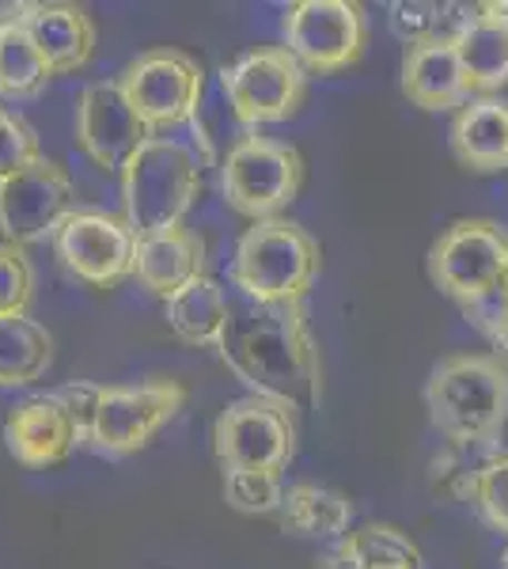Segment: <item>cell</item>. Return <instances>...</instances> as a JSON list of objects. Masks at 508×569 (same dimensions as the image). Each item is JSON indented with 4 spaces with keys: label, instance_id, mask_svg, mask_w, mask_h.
<instances>
[{
    "label": "cell",
    "instance_id": "1",
    "mask_svg": "<svg viewBox=\"0 0 508 569\" xmlns=\"http://www.w3.org/2000/svg\"><path fill=\"white\" fill-rule=\"evenodd\" d=\"M217 350L258 399H273L289 410L319 402L322 361L303 305H258L243 297L232 305Z\"/></svg>",
    "mask_w": 508,
    "mask_h": 569
},
{
    "label": "cell",
    "instance_id": "2",
    "mask_svg": "<svg viewBox=\"0 0 508 569\" xmlns=\"http://www.w3.org/2000/svg\"><path fill=\"white\" fill-rule=\"evenodd\" d=\"M425 407L448 445H486L508 421V369L489 353H456L432 369Z\"/></svg>",
    "mask_w": 508,
    "mask_h": 569
},
{
    "label": "cell",
    "instance_id": "3",
    "mask_svg": "<svg viewBox=\"0 0 508 569\" xmlns=\"http://www.w3.org/2000/svg\"><path fill=\"white\" fill-rule=\"evenodd\" d=\"M322 270V247L297 220H255L236 243L232 281L258 305H303Z\"/></svg>",
    "mask_w": 508,
    "mask_h": 569
},
{
    "label": "cell",
    "instance_id": "4",
    "mask_svg": "<svg viewBox=\"0 0 508 569\" xmlns=\"http://www.w3.org/2000/svg\"><path fill=\"white\" fill-rule=\"evenodd\" d=\"M198 194V160L190 156V149H182L179 141H168V137H149L145 149L122 171V217L137 232V240L179 228Z\"/></svg>",
    "mask_w": 508,
    "mask_h": 569
},
{
    "label": "cell",
    "instance_id": "5",
    "mask_svg": "<svg viewBox=\"0 0 508 569\" xmlns=\"http://www.w3.org/2000/svg\"><path fill=\"white\" fill-rule=\"evenodd\" d=\"M508 266V232L497 220L467 217L448 224L429 251V278L440 292L459 300L467 311H478L501 297V278Z\"/></svg>",
    "mask_w": 508,
    "mask_h": 569
},
{
    "label": "cell",
    "instance_id": "6",
    "mask_svg": "<svg viewBox=\"0 0 508 569\" xmlns=\"http://www.w3.org/2000/svg\"><path fill=\"white\" fill-rule=\"evenodd\" d=\"M220 187H225V201L236 213L251 220H273L300 194L303 156L289 141L243 133L225 156Z\"/></svg>",
    "mask_w": 508,
    "mask_h": 569
},
{
    "label": "cell",
    "instance_id": "7",
    "mask_svg": "<svg viewBox=\"0 0 508 569\" xmlns=\"http://www.w3.org/2000/svg\"><path fill=\"white\" fill-rule=\"evenodd\" d=\"M212 452L225 471L281 475L297 456L292 410L273 399H258V395L228 402L212 421Z\"/></svg>",
    "mask_w": 508,
    "mask_h": 569
},
{
    "label": "cell",
    "instance_id": "8",
    "mask_svg": "<svg viewBox=\"0 0 508 569\" xmlns=\"http://www.w3.org/2000/svg\"><path fill=\"white\" fill-rule=\"evenodd\" d=\"M118 84L141 114L145 130L156 133L193 122L201 107V91H206V69L190 53L160 46V50H149L129 61Z\"/></svg>",
    "mask_w": 508,
    "mask_h": 569
},
{
    "label": "cell",
    "instance_id": "9",
    "mask_svg": "<svg viewBox=\"0 0 508 569\" xmlns=\"http://www.w3.org/2000/svg\"><path fill=\"white\" fill-rule=\"evenodd\" d=\"M220 88L243 126L285 122L308 96V72L285 46H258L225 66Z\"/></svg>",
    "mask_w": 508,
    "mask_h": 569
},
{
    "label": "cell",
    "instance_id": "10",
    "mask_svg": "<svg viewBox=\"0 0 508 569\" xmlns=\"http://www.w3.org/2000/svg\"><path fill=\"white\" fill-rule=\"evenodd\" d=\"M187 402V388L175 380H145L129 388H103L96 402V418L88 429V445L103 456L141 452Z\"/></svg>",
    "mask_w": 508,
    "mask_h": 569
},
{
    "label": "cell",
    "instance_id": "11",
    "mask_svg": "<svg viewBox=\"0 0 508 569\" xmlns=\"http://www.w3.org/2000/svg\"><path fill=\"white\" fill-rule=\"evenodd\" d=\"M285 50L303 72H341L365 53L368 20L353 0H297L285 12Z\"/></svg>",
    "mask_w": 508,
    "mask_h": 569
},
{
    "label": "cell",
    "instance_id": "12",
    "mask_svg": "<svg viewBox=\"0 0 508 569\" xmlns=\"http://www.w3.org/2000/svg\"><path fill=\"white\" fill-rule=\"evenodd\" d=\"M72 209V179L50 156H39L23 171L0 179V232L4 243H39L53 240Z\"/></svg>",
    "mask_w": 508,
    "mask_h": 569
},
{
    "label": "cell",
    "instance_id": "13",
    "mask_svg": "<svg viewBox=\"0 0 508 569\" xmlns=\"http://www.w3.org/2000/svg\"><path fill=\"white\" fill-rule=\"evenodd\" d=\"M53 251L61 266L80 281L110 289V284L133 278L137 266V232L126 217L103 209H77L53 236Z\"/></svg>",
    "mask_w": 508,
    "mask_h": 569
},
{
    "label": "cell",
    "instance_id": "14",
    "mask_svg": "<svg viewBox=\"0 0 508 569\" xmlns=\"http://www.w3.org/2000/svg\"><path fill=\"white\" fill-rule=\"evenodd\" d=\"M141 114L129 103L118 80H91L77 103V141L99 168L126 171V163L149 141Z\"/></svg>",
    "mask_w": 508,
    "mask_h": 569
},
{
    "label": "cell",
    "instance_id": "15",
    "mask_svg": "<svg viewBox=\"0 0 508 569\" xmlns=\"http://www.w3.org/2000/svg\"><path fill=\"white\" fill-rule=\"evenodd\" d=\"M80 426L72 410L50 395H31V399L16 402L4 418V445L23 467H58L72 456L80 445Z\"/></svg>",
    "mask_w": 508,
    "mask_h": 569
},
{
    "label": "cell",
    "instance_id": "16",
    "mask_svg": "<svg viewBox=\"0 0 508 569\" xmlns=\"http://www.w3.org/2000/svg\"><path fill=\"white\" fill-rule=\"evenodd\" d=\"M206 273V243L190 228H168L137 240V266L133 278L152 292V297L171 300L179 289L198 281Z\"/></svg>",
    "mask_w": 508,
    "mask_h": 569
},
{
    "label": "cell",
    "instance_id": "17",
    "mask_svg": "<svg viewBox=\"0 0 508 569\" xmlns=\"http://www.w3.org/2000/svg\"><path fill=\"white\" fill-rule=\"evenodd\" d=\"M451 152L470 171H508V99L478 96L451 122Z\"/></svg>",
    "mask_w": 508,
    "mask_h": 569
},
{
    "label": "cell",
    "instance_id": "18",
    "mask_svg": "<svg viewBox=\"0 0 508 569\" xmlns=\"http://www.w3.org/2000/svg\"><path fill=\"white\" fill-rule=\"evenodd\" d=\"M402 96L421 110H456L467 103V72L456 42H432L406 50Z\"/></svg>",
    "mask_w": 508,
    "mask_h": 569
},
{
    "label": "cell",
    "instance_id": "19",
    "mask_svg": "<svg viewBox=\"0 0 508 569\" xmlns=\"http://www.w3.org/2000/svg\"><path fill=\"white\" fill-rule=\"evenodd\" d=\"M23 23H27V31H31L34 46L42 50V58L50 61L53 77H58V72H77L91 61V50H96V23H91V16L84 8L61 4V0L31 4Z\"/></svg>",
    "mask_w": 508,
    "mask_h": 569
},
{
    "label": "cell",
    "instance_id": "20",
    "mask_svg": "<svg viewBox=\"0 0 508 569\" xmlns=\"http://www.w3.org/2000/svg\"><path fill=\"white\" fill-rule=\"evenodd\" d=\"M277 520H281V531H289V536L341 539L349 536V525H353V501L341 490H330V486L300 482L285 490Z\"/></svg>",
    "mask_w": 508,
    "mask_h": 569
},
{
    "label": "cell",
    "instance_id": "21",
    "mask_svg": "<svg viewBox=\"0 0 508 569\" xmlns=\"http://www.w3.org/2000/svg\"><path fill=\"white\" fill-rule=\"evenodd\" d=\"M228 316H232V300L209 273H201L198 281H190L187 289H179L168 300V327L187 346H212L217 350L220 338H225Z\"/></svg>",
    "mask_w": 508,
    "mask_h": 569
},
{
    "label": "cell",
    "instance_id": "22",
    "mask_svg": "<svg viewBox=\"0 0 508 569\" xmlns=\"http://www.w3.org/2000/svg\"><path fill=\"white\" fill-rule=\"evenodd\" d=\"M421 550L395 525H365L338 539L319 569H418Z\"/></svg>",
    "mask_w": 508,
    "mask_h": 569
},
{
    "label": "cell",
    "instance_id": "23",
    "mask_svg": "<svg viewBox=\"0 0 508 569\" xmlns=\"http://www.w3.org/2000/svg\"><path fill=\"white\" fill-rule=\"evenodd\" d=\"M456 50L459 61H464L470 91L497 96L508 84V27L486 4H478V16L456 39Z\"/></svg>",
    "mask_w": 508,
    "mask_h": 569
},
{
    "label": "cell",
    "instance_id": "24",
    "mask_svg": "<svg viewBox=\"0 0 508 569\" xmlns=\"http://www.w3.org/2000/svg\"><path fill=\"white\" fill-rule=\"evenodd\" d=\"M478 16V4H448V0H395L387 8L391 34L406 50L432 42H456L467 31V23Z\"/></svg>",
    "mask_w": 508,
    "mask_h": 569
},
{
    "label": "cell",
    "instance_id": "25",
    "mask_svg": "<svg viewBox=\"0 0 508 569\" xmlns=\"http://www.w3.org/2000/svg\"><path fill=\"white\" fill-rule=\"evenodd\" d=\"M53 365V335L31 316H0V388H27Z\"/></svg>",
    "mask_w": 508,
    "mask_h": 569
},
{
    "label": "cell",
    "instance_id": "26",
    "mask_svg": "<svg viewBox=\"0 0 508 569\" xmlns=\"http://www.w3.org/2000/svg\"><path fill=\"white\" fill-rule=\"evenodd\" d=\"M53 80L50 61L34 46L27 23L0 27V91L12 99H31Z\"/></svg>",
    "mask_w": 508,
    "mask_h": 569
},
{
    "label": "cell",
    "instance_id": "27",
    "mask_svg": "<svg viewBox=\"0 0 508 569\" xmlns=\"http://www.w3.org/2000/svg\"><path fill=\"white\" fill-rule=\"evenodd\" d=\"M494 460H497L494 440H486V445H448L445 456L432 463V490L448 493L456 501H470L478 479H482V471Z\"/></svg>",
    "mask_w": 508,
    "mask_h": 569
},
{
    "label": "cell",
    "instance_id": "28",
    "mask_svg": "<svg viewBox=\"0 0 508 569\" xmlns=\"http://www.w3.org/2000/svg\"><path fill=\"white\" fill-rule=\"evenodd\" d=\"M225 501L236 512H251V517H266V512H281L285 486L281 475L270 471H225Z\"/></svg>",
    "mask_w": 508,
    "mask_h": 569
},
{
    "label": "cell",
    "instance_id": "29",
    "mask_svg": "<svg viewBox=\"0 0 508 569\" xmlns=\"http://www.w3.org/2000/svg\"><path fill=\"white\" fill-rule=\"evenodd\" d=\"M34 297V270L23 247L0 243V316H27Z\"/></svg>",
    "mask_w": 508,
    "mask_h": 569
},
{
    "label": "cell",
    "instance_id": "30",
    "mask_svg": "<svg viewBox=\"0 0 508 569\" xmlns=\"http://www.w3.org/2000/svg\"><path fill=\"white\" fill-rule=\"evenodd\" d=\"M39 156H42L39 137H34L31 126H27L20 114L0 110V179L23 171L27 163H34Z\"/></svg>",
    "mask_w": 508,
    "mask_h": 569
},
{
    "label": "cell",
    "instance_id": "31",
    "mask_svg": "<svg viewBox=\"0 0 508 569\" xmlns=\"http://www.w3.org/2000/svg\"><path fill=\"white\" fill-rule=\"evenodd\" d=\"M470 501L478 505V512H482L489 525L508 536V456H497V460L486 467Z\"/></svg>",
    "mask_w": 508,
    "mask_h": 569
},
{
    "label": "cell",
    "instance_id": "32",
    "mask_svg": "<svg viewBox=\"0 0 508 569\" xmlns=\"http://www.w3.org/2000/svg\"><path fill=\"white\" fill-rule=\"evenodd\" d=\"M486 330H489V338H494L497 346H501V353H508V305H501L497 300L494 311H489V319H482Z\"/></svg>",
    "mask_w": 508,
    "mask_h": 569
},
{
    "label": "cell",
    "instance_id": "33",
    "mask_svg": "<svg viewBox=\"0 0 508 569\" xmlns=\"http://www.w3.org/2000/svg\"><path fill=\"white\" fill-rule=\"evenodd\" d=\"M486 8H489V12H494V16H497V20H501L505 27H508V0H489V4H486Z\"/></svg>",
    "mask_w": 508,
    "mask_h": 569
},
{
    "label": "cell",
    "instance_id": "34",
    "mask_svg": "<svg viewBox=\"0 0 508 569\" xmlns=\"http://www.w3.org/2000/svg\"><path fill=\"white\" fill-rule=\"evenodd\" d=\"M501 305H508V266H505V278H501Z\"/></svg>",
    "mask_w": 508,
    "mask_h": 569
},
{
    "label": "cell",
    "instance_id": "35",
    "mask_svg": "<svg viewBox=\"0 0 508 569\" xmlns=\"http://www.w3.org/2000/svg\"><path fill=\"white\" fill-rule=\"evenodd\" d=\"M501 569H508V543H505V555H501Z\"/></svg>",
    "mask_w": 508,
    "mask_h": 569
}]
</instances>
